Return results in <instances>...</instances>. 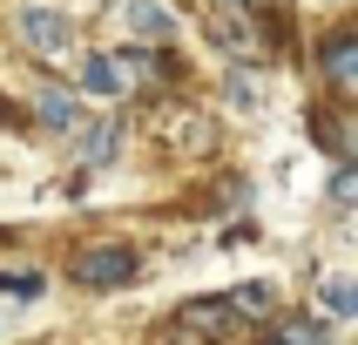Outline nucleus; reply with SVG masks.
Instances as JSON below:
<instances>
[{
	"instance_id": "15",
	"label": "nucleus",
	"mask_w": 358,
	"mask_h": 345,
	"mask_svg": "<svg viewBox=\"0 0 358 345\" xmlns=\"http://www.w3.org/2000/svg\"><path fill=\"white\" fill-rule=\"evenodd\" d=\"M352 311H358V291H352Z\"/></svg>"
},
{
	"instance_id": "5",
	"label": "nucleus",
	"mask_w": 358,
	"mask_h": 345,
	"mask_svg": "<svg viewBox=\"0 0 358 345\" xmlns=\"http://www.w3.org/2000/svg\"><path fill=\"white\" fill-rule=\"evenodd\" d=\"M122 20H129L136 41H149V48H162V41L176 34V14H169L162 0H122Z\"/></svg>"
},
{
	"instance_id": "14",
	"label": "nucleus",
	"mask_w": 358,
	"mask_h": 345,
	"mask_svg": "<svg viewBox=\"0 0 358 345\" xmlns=\"http://www.w3.org/2000/svg\"><path fill=\"white\" fill-rule=\"evenodd\" d=\"M264 345H284V339H278V332H271V339H264Z\"/></svg>"
},
{
	"instance_id": "13",
	"label": "nucleus",
	"mask_w": 358,
	"mask_h": 345,
	"mask_svg": "<svg viewBox=\"0 0 358 345\" xmlns=\"http://www.w3.org/2000/svg\"><path fill=\"white\" fill-rule=\"evenodd\" d=\"M324 304L331 311H352V284H324Z\"/></svg>"
},
{
	"instance_id": "9",
	"label": "nucleus",
	"mask_w": 358,
	"mask_h": 345,
	"mask_svg": "<svg viewBox=\"0 0 358 345\" xmlns=\"http://www.w3.org/2000/svg\"><path fill=\"white\" fill-rule=\"evenodd\" d=\"M34 108H41V122H48V129H75V115H81V108H75V95H55V88H48Z\"/></svg>"
},
{
	"instance_id": "7",
	"label": "nucleus",
	"mask_w": 358,
	"mask_h": 345,
	"mask_svg": "<svg viewBox=\"0 0 358 345\" xmlns=\"http://www.w3.org/2000/svg\"><path fill=\"white\" fill-rule=\"evenodd\" d=\"M223 304H230L237 318H271V304H278V298H271V284H257V278H250V284H237V291H230Z\"/></svg>"
},
{
	"instance_id": "8",
	"label": "nucleus",
	"mask_w": 358,
	"mask_h": 345,
	"mask_svg": "<svg viewBox=\"0 0 358 345\" xmlns=\"http://www.w3.org/2000/svg\"><path fill=\"white\" fill-rule=\"evenodd\" d=\"M81 136H88V142H81V162H108L122 149V129H115V122H95V129H81Z\"/></svg>"
},
{
	"instance_id": "12",
	"label": "nucleus",
	"mask_w": 358,
	"mask_h": 345,
	"mask_svg": "<svg viewBox=\"0 0 358 345\" xmlns=\"http://www.w3.org/2000/svg\"><path fill=\"white\" fill-rule=\"evenodd\" d=\"M156 345H210V339H196V332H182V325L169 318V332H156Z\"/></svg>"
},
{
	"instance_id": "2",
	"label": "nucleus",
	"mask_w": 358,
	"mask_h": 345,
	"mask_svg": "<svg viewBox=\"0 0 358 345\" xmlns=\"http://www.w3.org/2000/svg\"><path fill=\"white\" fill-rule=\"evenodd\" d=\"M142 271V258H136V244H81L75 258H68V278L75 284H88V291H115V284H129Z\"/></svg>"
},
{
	"instance_id": "10",
	"label": "nucleus",
	"mask_w": 358,
	"mask_h": 345,
	"mask_svg": "<svg viewBox=\"0 0 358 345\" xmlns=\"http://www.w3.org/2000/svg\"><path fill=\"white\" fill-rule=\"evenodd\" d=\"M331 203H338V210H358V169H338V176H331Z\"/></svg>"
},
{
	"instance_id": "16",
	"label": "nucleus",
	"mask_w": 358,
	"mask_h": 345,
	"mask_svg": "<svg viewBox=\"0 0 358 345\" xmlns=\"http://www.w3.org/2000/svg\"><path fill=\"white\" fill-rule=\"evenodd\" d=\"M0 115H7V108H0Z\"/></svg>"
},
{
	"instance_id": "4",
	"label": "nucleus",
	"mask_w": 358,
	"mask_h": 345,
	"mask_svg": "<svg viewBox=\"0 0 358 345\" xmlns=\"http://www.w3.org/2000/svg\"><path fill=\"white\" fill-rule=\"evenodd\" d=\"M176 325H182V332H196V339H210V345H217V339H230V332H237V311H230L223 298H189V304L176 311Z\"/></svg>"
},
{
	"instance_id": "6",
	"label": "nucleus",
	"mask_w": 358,
	"mask_h": 345,
	"mask_svg": "<svg viewBox=\"0 0 358 345\" xmlns=\"http://www.w3.org/2000/svg\"><path fill=\"white\" fill-rule=\"evenodd\" d=\"M324 75L338 81V88H352V95H358V34L324 41Z\"/></svg>"
},
{
	"instance_id": "11",
	"label": "nucleus",
	"mask_w": 358,
	"mask_h": 345,
	"mask_svg": "<svg viewBox=\"0 0 358 345\" xmlns=\"http://www.w3.org/2000/svg\"><path fill=\"white\" fill-rule=\"evenodd\" d=\"M278 339H284V345H324V332H318V325H284Z\"/></svg>"
},
{
	"instance_id": "3",
	"label": "nucleus",
	"mask_w": 358,
	"mask_h": 345,
	"mask_svg": "<svg viewBox=\"0 0 358 345\" xmlns=\"http://www.w3.org/2000/svg\"><path fill=\"white\" fill-rule=\"evenodd\" d=\"M14 34H20V48L41 55V61L75 55V20L61 14V7H20V14H14Z\"/></svg>"
},
{
	"instance_id": "1",
	"label": "nucleus",
	"mask_w": 358,
	"mask_h": 345,
	"mask_svg": "<svg viewBox=\"0 0 358 345\" xmlns=\"http://www.w3.org/2000/svg\"><path fill=\"white\" fill-rule=\"evenodd\" d=\"M149 75H162V55H88V61H81V88L101 95V101L136 95Z\"/></svg>"
}]
</instances>
